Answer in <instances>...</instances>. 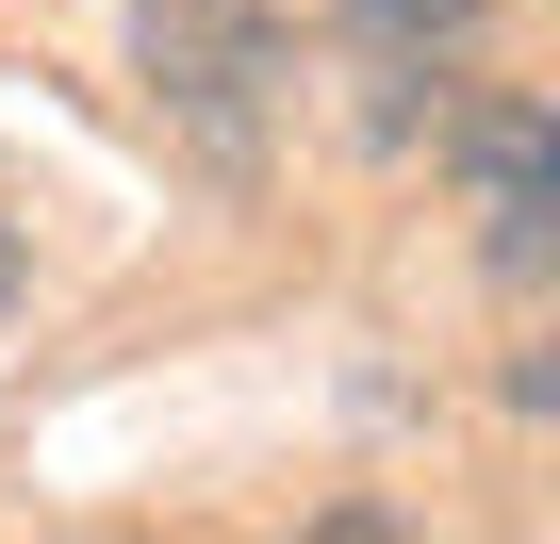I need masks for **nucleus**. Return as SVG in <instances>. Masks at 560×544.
<instances>
[{
  "instance_id": "f03ea898",
  "label": "nucleus",
  "mask_w": 560,
  "mask_h": 544,
  "mask_svg": "<svg viewBox=\"0 0 560 544\" xmlns=\"http://www.w3.org/2000/svg\"><path fill=\"white\" fill-rule=\"evenodd\" d=\"M462 198H478V264L494 281H544V247H560V116L527 83L462 116Z\"/></svg>"
},
{
  "instance_id": "7ed1b4c3",
  "label": "nucleus",
  "mask_w": 560,
  "mask_h": 544,
  "mask_svg": "<svg viewBox=\"0 0 560 544\" xmlns=\"http://www.w3.org/2000/svg\"><path fill=\"white\" fill-rule=\"evenodd\" d=\"M478 18H494V0H330V34H347V67H363V132H380V149L429 132V100L478 67Z\"/></svg>"
},
{
  "instance_id": "f257e3e1",
  "label": "nucleus",
  "mask_w": 560,
  "mask_h": 544,
  "mask_svg": "<svg viewBox=\"0 0 560 544\" xmlns=\"http://www.w3.org/2000/svg\"><path fill=\"white\" fill-rule=\"evenodd\" d=\"M132 83H149L165 149H198L214 182H247V165H264V132H280V83H298V50H280L264 0H149V18H132Z\"/></svg>"
}]
</instances>
